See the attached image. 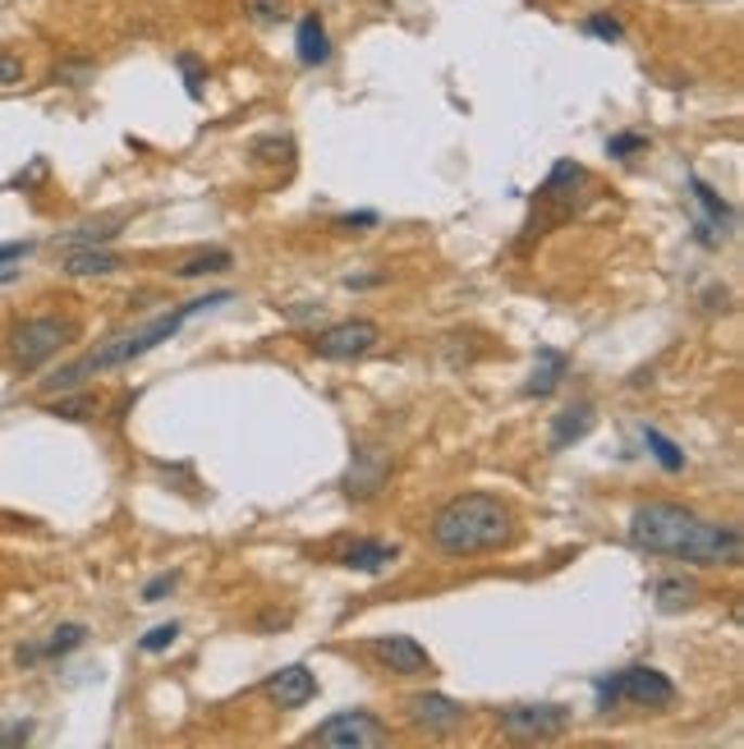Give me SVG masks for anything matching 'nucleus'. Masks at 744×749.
<instances>
[{
	"mask_svg": "<svg viewBox=\"0 0 744 749\" xmlns=\"http://www.w3.org/2000/svg\"><path fill=\"white\" fill-rule=\"evenodd\" d=\"M653 603H657V611H684V607H698V589L690 584V580H657L653 584Z\"/></svg>",
	"mask_w": 744,
	"mask_h": 749,
	"instance_id": "19",
	"label": "nucleus"
},
{
	"mask_svg": "<svg viewBox=\"0 0 744 749\" xmlns=\"http://www.w3.org/2000/svg\"><path fill=\"white\" fill-rule=\"evenodd\" d=\"M565 354L561 350H538V363H534V373H528V382H524V400H538V396H552L556 387H561V377H565Z\"/></svg>",
	"mask_w": 744,
	"mask_h": 749,
	"instance_id": "18",
	"label": "nucleus"
},
{
	"mask_svg": "<svg viewBox=\"0 0 744 749\" xmlns=\"http://www.w3.org/2000/svg\"><path fill=\"white\" fill-rule=\"evenodd\" d=\"M88 69H92L88 61H74V65H65V79H69V83H84V79H88Z\"/></svg>",
	"mask_w": 744,
	"mask_h": 749,
	"instance_id": "36",
	"label": "nucleus"
},
{
	"mask_svg": "<svg viewBox=\"0 0 744 749\" xmlns=\"http://www.w3.org/2000/svg\"><path fill=\"white\" fill-rule=\"evenodd\" d=\"M125 230V217H111V221H88V225H74L69 235H65V244L74 248V244H106V240H115Z\"/></svg>",
	"mask_w": 744,
	"mask_h": 749,
	"instance_id": "23",
	"label": "nucleus"
},
{
	"mask_svg": "<svg viewBox=\"0 0 744 749\" xmlns=\"http://www.w3.org/2000/svg\"><path fill=\"white\" fill-rule=\"evenodd\" d=\"M336 561L345 570H363V574H382L386 566L400 561V547L386 543V538H363V543H341L336 547Z\"/></svg>",
	"mask_w": 744,
	"mask_h": 749,
	"instance_id": "12",
	"label": "nucleus"
},
{
	"mask_svg": "<svg viewBox=\"0 0 744 749\" xmlns=\"http://www.w3.org/2000/svg\"><path fill=\"white\" fill-rule=\"evenodd\" d=\"M308 745H322V749H372V745H386V726H382V718L363 713V708H349V713L326 718L318 732L308 736Z\"/></svg>",
	"mask_w": 744,
	"mask_h": 749,
	"instance_id": "7",
	"label": "nucleus"
},
{
	"mask_svg": "<svg viewBox=\"0 0 744 749\" xmlns=\"http://www.w3.org/2000/svg\"><path fill=\"white\" fill-rule=\"evenodd\" d=\"M267 695H271V703H277V708H304L312 695H318V676H312L304 662L281 667L277 676L267 681Z\"/></svg>",
	"mask_w": 744,
	"mask_h": 749,
	"instance_id": "13",
	"label": "nucleus"
},
{
	"mask_svg": "<svg viewBox=\"0 0 744 749\" xmlns=\"http://www.w3.org/2000/svg\"><path fill=\"white\" fill-rule=\"evenodd\" d=\"M386 483H390V455L377 447H359L355 460H349V469H345L341 492L349 502H368V496H377Z\"/></svg>",
	"mask_w": 744,
	"mask_h": 749,
	"instance_id": "8",
	"label": "nucleus"
},
{
	"mask_svg": "<svg viewBox=\"0 0 744 749\" xmlns=\"http://www.w3.org/2000/svg\"><path fill=\"white\" fill-rule=\"evenodd\" d=\"M84 644H88V625H55L51 640L37 648V653H42V658H65V653L84 648Z\"/></svg>",
	"mask_w": 744,
	"mask_h": 749,
	"instance_id": "22",
	"label": "nucleus"
},
{
	"mask_svg": "<svg viewBox=\"0 0 744 749\" xmlns=\"http://www.w3.org/2000/svg\"><path fill=\"white\" fill-rule=\"evenodd\" d=\"M643 447L653 451V460H657V465L667 469V474H680V469H684V451L676 447V441H671L667 432H657V428H643Z\"/></svg>",
	"mask_w": 744,
	"mask_h": 749,
	"instance_id": "20",
	"label": "nucleus"
},
{
	"mask_svg": "<svg viewBox=\"0 0 744 749\" xmlns=\"http://www.w3.org/2000/svg\"><path fill=\"white\" fill-rule=\"evenodd\" d=\"M28 736H33V722H18V726H10V732H0V749H5V745H28Z\"/></svg>",
	"mask_w": 744,
	"mask_h": 749,
	"instance_id": "35",
	"label": "nucleus"
},
{
	"mask_svg": "<svg viewBox=\"0 0 744 749\" xmlns=\"http://www.w3.org/2000/svg\"><path fill=\"white\" fill-rule=\"evenodd\" d=\"M33 254L28 240H14V244H0V285H10L18 276V267H24V258Z\"/></svg>",
	"mask_w": 744,
	"mask_h": 749,
	"instance_id": "26",
	"label": "nucleus"
},
{
	"mask_svg": "<svg viewBox=\"0 0 744 749\" xmlns=\"http://www.w3.org/2000/svg\"><path fill=\"white\" fill-rule=\"evenodd\" d=\"M312 350H318L322 359H363L377 350V326L372 322H336V326H326V332L312 340Z\"/></svg>",
	"mask_w": 744,
	"mask_h": 749,
	"instance_id": "9",
	"label": "nucleus"
},
{
	"mask_svg": "<svg viewBox=\"0 0 744 749\" xmlns=\"http://www.w3.org/2000/svg\"><path fill=\"white\" fill-rule=\"evenodd\" d=\"M74 336V326L65 318H33V322H18L10 332V359L18 369H37L47 363L51 354H61Z\"/></svg>",
	"mask_w": 744,
	"mask_h": 749,
	"instance_id": "5",
	"label": "nucleus"
},
{
	"mask_svg": "<svg viewBox=\"0 0 744 749\" xmlns=\"http://www.w3.org/2000/svg\"><path fill=\"white\" fill-rule=\"evenodd\" d=\"M248 14L258 18V24H281V18L290 14L285 0H248Z\"/></svg>",
	"mask_w": 744,
	"mask_h": 749,
	"instance_id": "30",
	"label": "nucleus"
},
{
	"mask_svg": "<svg viewBox=\"0 0 744 749\" xmlns=\"http://www.w3.org/2000/svg\"><path fill=\"white\" fill-rule=\"evenodd\" d=\"M690 194L698 198V207H703V217L694 221V240L698 244H721L731 235V225H735V212H731V203L717 194V189L708 184V180H690Z\"/></svg>",
	"mask_w": 744,
	"mask_h": 749,
	"instance_id": "10",
	"label": "nucleus"
},
{
	"mask_svg": "<svg viewBox=\"0 0 744 749\" xmlns=\"http://www.w3.org/2000/svg\"><path fill=\"white\" fill-rule=\"evenodd\" d=\"M61 267H65V276H111V272H120L125 267V258L111 254V248H102V244H74Z\"/></svg>",
	"mask_w": 744,
	"mask_h": 749,
	"instance_id": "15",
	"label": "nucleus"
},
{
	"mask_svg": "<svg viewBox=\"0 0 744 749\" xmlns=\"http://www.w3.org/2000/svg\"><path fill=\"white\" fill-rule=\"evenodd\" d=\"M102 410V400L97 396H65V400H47V414L55 418H69V424H88V418Z\"/></svg>",
	"mask_w": 744,
	"mask_h": 749,
	"instance_id": "21",
	"label": "nucleus"
},
{
	"mask_svg": "<svg viewBox=\"0 0 744 749\" xmlns=\"http://www.w3.org/2000/svg\"><path fill=\"white\" fill-rule=\"evenodd\" d=\"M175 640H180V621H166V625L147 630V635L139 640V648H143V653H162V648H170Z\"/></svg>",
	"mask_w": 744,
	"mask_h": 749,
	"instance_id": "29",
	"label": "nucleus"
},
{
	"mask_svg": "<svg viewBox=\"0 0 744 749\" xmlns=\"http://www.w3.org/2000/svg\"><path fill=\"white\" fill-rule=\"evenodd\" d=\"M24 83V55L0 51V88H18Z\"/></svg>",
	"mask_w": 744,
	"mask_h": 749,
	"instance_id": "31",
	"label": "nucleus"
},
{
	"mask_svg": "<svg viewBox=\"0 0 744 749\" xmlns=\"http://www.w3.org/2000/svg\"><path fill=\"white\" fill-rule=\"evenodd\" d=\"M630 547L649 556H671V561H690V566H735L740 529L708 525L690 506H676V502H643L630 515Z\"/></svg>",
	"mask_w": 744,
	"mask_h": 749,
	"instance_id": "1",
	"label": "nucleus"
},
{
	"mask_svg": "<svg viewBox=\"0 0 744 749\" xmlns=\"http://www.w3.org/2000/svg\"><path fill=\"white\" fill-rule=\"evenodd\" d=\"M175 65H180V74H184V92H189L193 102H198V98H203V79H207L203 61H198L193 51H180V55H175Z\"/></svg>",
	"mask_w": 744,
	"mask_h": 749,
	"instance_id": "27",
	"label": "nucleus"
},
{
	"mask_svg": "<svg viewBox=\"0 0 744 749\" xmlns=\"http://www.w3.org/2000/svg\"><path fill=\"white\" fill-rule=\"evenodd\" d=\"M593 418H598V410L589 405V400H579V405L561 410L552 418V441H547V447H552V451H570L575 441H583V437L593 432Z\"/></svg>",
	"mask_w": 744,
	"mask_h": 749,
	"instance_id": "16",
	"label": "nucleus"
},
{
	"mask_svg": "<svg viewBox=\"0 0 744 749\" xmlns=\"http://www.w3.org/2000/svg\"><path fill=\"white\" fill-rule=\"evenodd\" d=\"M377 281H382L377 272H368V276H349L345 285H349V290H359V285H377Z\"/></svg>",
	"mask_w": 744,
	"mask_h": 749,
	"instance_id": "37",
	"label": "nucleus"
},
{
	"mask_svg": "<svg viewBox=\"0 0 744 749\" xmlns=\"http://www.w3.org/2000/svg\"><path fill=\"white\" fill-rule=\"evenodd\" d=\"M372 225H377V212H368V207H363V212H345L341 217V230H372Z\"/></svg>",
	"mask_w": 744,
	"mask_h": 749,
	"instance_id": "34",
	"label": "nucleus"
},
{
	"mask_svg": "<svg viewBox=\"0 0 744 749\" xmlns=\"http://www.w3.org/2000/svg\"><path fill=\"white\" fill-rule=\"evenodd\" d=\"M253 157H258V162H281V157H290V139H258Z\"/></svg>",
	"mask_w": 744,
	"mask_h": 749,
	"instance_id": "32",
	"label": "nucleus"
},
{
	"mask_svg": "<svg viewBox=\"0 0 744 749\" xmlns=\"http://www.w3.org/2000/svg\"><path fill=\"white\" fill-rule=\"evenodd\" d=\"M570 726L565 703H511L501 708V732L511 740H556Z\"/></svg>",
	"mask_w": 744,
	"mask_h": 749,
	"instance_id": "6",
	"label": "nucleus"
},
{
	"mask_svg": "<svg viewBox=\"0 0 744 749\" xmlns=\"http://www.w3.org/2000/svg\"><path fill=\"white\" fill-rule=\"evenodd\" d=\"M409 722L427 736H450L464 722V703H456L450 695H437V689H427V695L409 699Z\"/></svg>",
	"mask_w": 744,
	"mask_h": 749,
	"instance_id": "11",
	"label": "nucleus"
},
{
	"mask_svg": "<svg viewBox=\"0 0 744 749\" xmlns=\"http://www.w3.org/2000/svg\"><path fill=\"white\" fill-rule=\"evenodd\" d=\"M230 299H234L230 290H211V295L189 299V304H180V309H170V313H162V318L143 322V326H133V332L115 336V340H106V345H97V350H88L78 363H69V369H55V373L42 382V391H69V387H84V382L97 377V373L125 369V363L143 359V354L156 350V345H166V340L180 336V326H184L193 313H203V309H221V304H230Z\"/></svg>",
	"mask_w": 744,
	"mask_h": 749,
	"instance_id": "2",
	"label": "nucleus"
},
{
	"mask_svg": "<svg viewBox=\"0 0 744 749\" xmlns=\"http://www.w3.org/2000/svg\"><path fill=\"white\" fill-rule=\"evenodd\" d=\"M676 699V681L653 667H620L598 681V708L634 703V708H667Z\"/></svg>",
	"mask_w": 744,
	"mask_h": 749,
	"instance_id": "4",
	"label": "nucleus"
},
{
	"mask_svg": "<svg viewBox=\"0 0 744 749\" xmlns=\"http://www.w3.org/2000/svg\"><path fill=\"white\" fill-rule=\"evenodd\" d=\"M175 584H180V574H175V570L170 574H156V580L143 589V603H162L166 593H175Z\"/></svg>",
	"mask_w": 744,
	"mask_h": 749,
	"instance_id": "33",
	"label": "nucleus"
},
{
	"mask_svg": "<svg viewBox=\"0 0 744 749\" xmlns=\"http://www.w3.org/2000/svg\"><path fill=\"white\" fill-rule=\"evenodd\" d=\"M583 33H589V37H598V42H620V37H625V24H620V18L616 14H589V18H583Z\"/></svg>",
	"mask_w": 744,
	"mask_h": 749,
	"instance_id": "28",
	"label": "nucleus"
},
{
	"mask_svg": "<svg viewBox=\"0 0 744 749\" xmlns=\"http://www.w3.org/2000/svg\"><path fill=\"white\" fill-rule=\"evenodd\" d=\"M230 267H234V254H230V248H211V254H203V258L180 262V276L189 281V276H203V272H230Z\"/></svg>",
	"mask_w": 744,
	"mask_h": 749,
	"instance_id": "24",
	"label": "nucleus"
},
{
	"mask_svg": "<svg viewBox=\"0 0 744 749\" xmlns=\"http://www.w3.org/2000/svg\"><path fill=\"white\" fill-rule=\"evenodd\" d=\"M643 147H649V139L634 133V129H625V133H612V139H606V157H612V162H630V157H639Z\"/></svg>",
	"mask_w": 744,
	"mask_h": 749,
	"instance_id": "25",
	"label": "nucleus"
},
{
	"mask_svg": "<svg viewBox=\"0 0 744 749\" xmlns=\"http://www.w3.org/2000/svg\"><path fill=\"white\" fill-rule=\"evenodd\" d=\"M295 55H299V65H308V69H318V65L331 61V37H326L322 14H304L299 18V28H295Z\"/></svg>",
	"mask_w": 744,
	"mask_h": 749,
	"instance_id": "17",
	"label": "nucleus"
},
{
	"mask_svg": "<svg viewBox=\"0 0 744 749\" xmlns=\"http://www.w3.org/2000/svg\"><path fill=\"white\" fill-rule=\"evenodd\" d=\"M511 538H515L511 511L487 492L456 496L433 520V547L441 556H487V552H501Z\"/></svg>",
	"mask_w": 744,
	"mask_h": 749,
	"instance_id": "3",
	"label": "nucleus"
},
{
	"mask_svg": "<svg viewBox=\"0 0 744 749\" xmlns=\"http://www.w3.org/2000/svg\"><path fill=\"white\" fill-rule=\"evenodd\" d=\"M372 653H377L390 671H400V676H419V671L433 667L427 648L419 640H409V635H382L377 644H372Z\"/></svg>",
	"mask_w": 744,
	"mask_h": 749,
	"instance_id": "14",
	"label": "nucleus"
}]
</instances>
